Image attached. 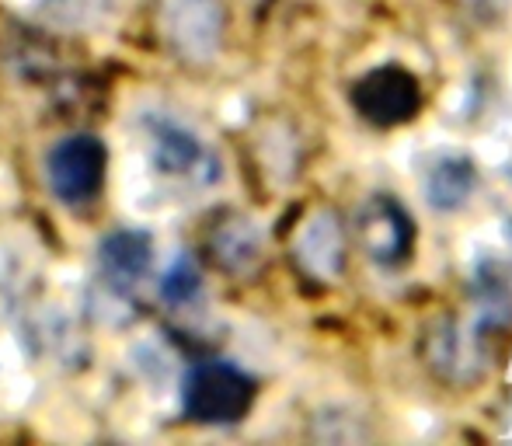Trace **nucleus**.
I'll use <instances>...</instances> for the list:
<instances>
[{
    "mask_svg": "<svg viewBox=\"0 0 512 446\" xmlns=\"http://www.w3.org/2000/svg\"><path fill=\"white\" fill-rule=\"evenodd\" d=\"M297 258L314 279H335L345 262V230L331 210H317L297 237Z\"/></svg>",
    "mask_w": 512,
    "mask_h": 446,
    "instance_id": "obj_7",
    "label": "nucleus"
},
{
    "mask_svg": "<svg viewBox=\"0 0 512 446\" xmlns=\"http://www.w3.org/2000/svg\"><path fill=\"white\" fill-rule=\"evenodd\" d=\"M102 258V272L115 286H133L147 276L150 262H154V248L143 230H115L98 248Z\"/></svg>",
    "mask_w": 512,
    "mask_h": 446,
    "instance_id": "obj_8",
    "label": "nucleus"
},
{
    "mask_svg": "<svg viewBox=\"0 0 512 446\" xmlns=\"http://www.w3.org/2000/svg\"><path fill=\"white\" fill-rule=\"evenodd\" d=\"M105 143L98 136H67L49 150L46 175L49 189L60 203L67 206H84L102 192L105 182Z\"/></svg>",
    "mask_w": 512,
    "mask_h": 446,
    "instance_id": "obj_3",
    "label": "nucleus"
},
{
    "mask_svg": "<svg viewBox=\"0 0 512 446\" xmlns=\"http://www.w3.org/2000/svg\"><path fill=\"white\" fill-rule=\"evenodd\" d=\"M168 39L185 60H213L223 39V4L220 0H168L164 11Z\"/></svg>",
    "mask_w": 512,
    "mask_h": 446,
    "instance_id": "obj_5",
    "label": "nucleus"
},
{
    "mask_svg": "<svg viewBox=\"0 0 512 446\" xmlns=\"http://www.w3.org/2000/svg\"><path fill=\"white\" fill-rule=\"evenodd\" d=\"M209 248H213L220 269L237 272V276H248L262 262V234L241 217L223 220L209 237Z\"/></svg>",
    "mask_w": 512,
    "mask_h": 446,
    "instance_id": "obj_9",
    "label": "nucleus"
},
{
    "mask_svg": "<svg viewBox=\"0 0 512 446\" xmlns=\"http://www.w3.org/2000/svg\"><path fill=\"white\" fill-rule=\"evenodd\" d=\"M251 401H255V384L248 373L230 363H199L196 370H189L182 387L185 415L203 426L241 422Z\"/></svg>",
    "mask_w": 512,
    "mask_h": 446,
    "instance_id": "obj_1",
    "label": "nucleus"
},
{
    "mask_svg": "<svg viewBox=\"0 0 512 446\" xmlns=\"http://www.w3.org/2000/svg\"><path fill=\"white\" fill-rule=\"evenodd\" d=\"M199 157H203V147H199V140L189 129L164 126L157 133V164H161V171H189L199 164Z\"/></svg>",
    "mask_w": 512,
    "mask_h": 446,
    "instance_id": "obj_10",
    "label": "nucleus"
},
{
    "mask_svg": "<svg viewBox=\"0 0 512 446\" xmlns=\"http://www.w3.org/2000/svg\"><path fill=\"white\" fill-rule=\"evenodd\" d=\"M474 189H478V164L471 154L460 150H443L429 161L422 178L425 203L436 213H457L471 203Z\"/></svg>",
    "mask_w": 512,
    "mask_h": 446,
    "instance_id": "obj_6",
    "label": "nucleus"
},
{
    "mask_svg": "<svg viewBox=\"0 0 512 446\" xmlns=\"http://www.w3.org/2000/svg\"><path fill=\"white\" fill-rule=\"evenodd\" d=\"M356 237L363 244L366 258L377 265H401L411 258V244H415V220L391 192H377L363 203L356 217Z\"/></svg>",
    "mask_w": 512,
    "mask_h": 446,
    "instance_id": "obj_4",
    "label": "nucleus"
},
{
    "mask_svg": "<svg viewBox=\"0 0 512 446\" xmlns=\"http://www.w3.org/2000/svg\"><path fill=\"white\" fill-rule=\"evenodd\" d=\"M352 105L370 126L394 129L405 126L422 109V84L408 67L384 63L352 84Z\"/></svg>",
    "mask_w": 512,
    "mask_h": 446,
    "instance_id": "obj_2",
    "label": "nucleus"
},
{
    "mask_svg": "<svg viewBox=\"0 0 512 446\" xmlns=\"http://www.w3.org/2000/svg\"><path fill=\"white\" fill-rule=\"evenodd\" d=\"M199 290H203V276H199L196 262H192L189 255L178 258V262L171 265V269L164 272V279H161V300L168 307L192 304V300L199 297Z\"/></svg>",
    "mask_w": 512,
    "mask_h": 446,
    "instance_id": "obj_11",
    "label": "nucleus"
}]
</instances>
